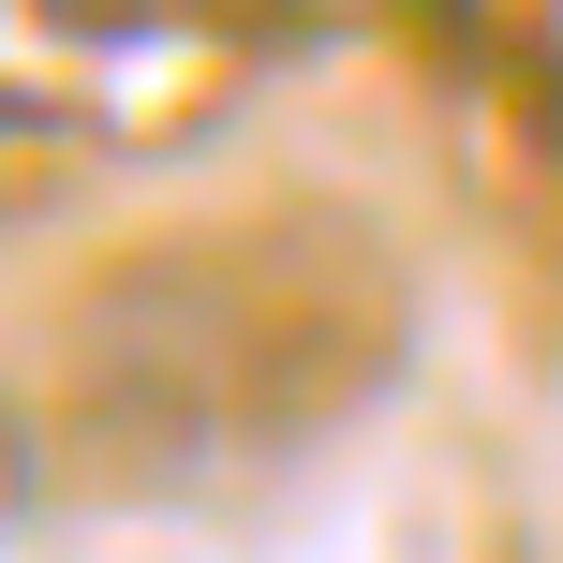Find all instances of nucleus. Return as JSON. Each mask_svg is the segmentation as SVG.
<instances>
[{
	"instance_id": "1",
	"label": "nucleus",
	"mask_w": 563,
	"mask_h": 563,
	"mask_svg": "<svg viewBox=\"0 0 563 563\" xmlns=\"http://www.w3.org/2000/svg\"><path fill=\"white\" fill-rule=\"evenodd\" d=\"M89 386H104V430L148 460H223L238 430H311L327 371V311L297 282H267L253 238H178V253H134L89 311Z\"/></svg>"
},
{
	"instance_id": "2",
	"label": "nucleus",
	"mask_w": 563,
	"mask_h": 563,
	"mask_svg": "<svg viewBox=\"0 0 563 563\" xmlns=\"http://www.w3.org/2000/svg\"><path fill=\"white\" fill-rule=\"evenodd\" d=\"M30 519H45V416L0 386V563L30 549Z\"/></svg>"
}]
</instances>
